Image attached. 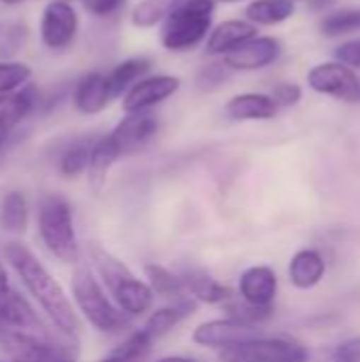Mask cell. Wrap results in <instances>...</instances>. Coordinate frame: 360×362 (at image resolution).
<instances>
[{
    "label": "cell",
    "mask_w": 360,
    "mask_h": 362,
    "mask_svg": "<svg viewBox=\"0 0 360 362\" xmlns=\"http://www.w3.org/2000/svg\"><path fill=\"white\" fill-rule=\"evenodd\" d=\"M263 337V331L259 325H248L236 318H219V320H208L202 322L193 331V341L202 348H219L227 350L240 344H246L250 339Z\"/></svg>",
    "instance_id": "9"
},
{
    "label": "cell",
    "mask_w": 360,
    "mask_h": 362,
    "mask_svg": "<svg viewBox=\"0 0 360 362\" xmlns=\"http://www.w3.org/2000/svg\"><path fill=\"white\" fill-rule=\"evenodd\" d=\"M2 4H6V6H15V4H21V2H25V0H0Z\"/></svg>",
    "instance_id": "38"
},
{
    "label": "cell",
    "mask_w": 360,
    "mask_h": 362,
    "mask_svg": "<svg viewBox=\"0 0 360 362\" xmlns=\"http://www.w3.org/2000/svg\"><path fill=\"white\" fill-rule=\"evenodd\" d=\"M308 350L289 339L257 337L221 352L223 362H306Z\"/></svg>",
    "instance_id": "7"
},
{
    "label": "cell",
    "mask_w": 360,
    "mask_h": 362,
    "mask_svg": "<svg viewBox=\"0 0 360 362\" xmlns=\"http://www.w3.org/2000/svg\"><path fill=\"white\" fill-rule=\"evenodd\" d=\"M219 2H240V0H219Z\"/></svg>",
    "instance_id": "39"
},
{
    "label": "cell",
    "mask_w": 360,
    "mask_h": 362,
    "mask_svg": "<svg viewBox=\"0 0 360 362\" xmlns=\"http://www.w3.org/2000/svg\"><path fill=\"white\" fill-rule=\"evenodd\" d=\"M121 151L117 146V142L112 140L110 134L100 136L93 144L91 151V161H89V170H87V178L93 191H100L106 182V176L110 172V168L117 163V159H121Z\"/></svg>",
    "instance_id": "21"
},
{
    "label": "cell",
    "mask_w": 360,
    "mask_h": 362,
    "mask_svg": "<svg viewBox=\"0 0 360 362\" xmlns=\"http://www.w3.org/2000/svg\"><path fill=\"white\" fill-rule=\"evenodd\" d=\"M153 344L155 339L144 329H140L98 362H144L153 350Z\"/></svg>",
    "instance_id": "27"
},
{
    "label": "cell",
    "mask_w": 360,
    "mask_h": 362,
    "mask_svg": "<svg viewBox=\"0 0 360 362\" xmlns=\"http://www.w3.org/2000/svg\"><path fill=\"white\" fill-rule=\"evenodd\" d=\"M0 325L28 331V333H45L42 318L32 310V305L13 288L8 282V274L0 263Z\"/></svg>",
    "instance_id": "11"
},
{
    "label": "cell",
    "mask_w": 360,
    "mask_h": 362,
    "mask_svg": "<svg viewBox=\"0 0 360 362\" xmlns=\"http://www.w3.org/2000/svg\"><path fill=\"white\" fill-rule=\"evenodd\" d=\"M308 85L323 95H331L335 100L359 104L360 102V76L354 68L342 62L318 64L308 72Z\"/></svg>",
    "instance_id": "8"
},
{
    "label": "cell",
    "mask_w": 360,
    "mask_h": 362,
    "mask_svg": "<svg viewBox=\"0 0 360 362\" xmlns=\"http://www.w3.org/2000/svg\"><path fill=\"white\" fill-rule=\"evenodd\" d=\"M59 362H74L72 358H66V361H59Z\"/></svg>",
    "instance_id": "40"
},
{
    "label": "cell",
    "mask_w": 360,
    "mask_h": 362,
    "mask_svg": "<svg viewBox=\"0 0 360 362\" xmlns=\"http://www.w3.org/2000/svg\"><path fill=\"white\" fill-rule=\"evenodd\" d=\"M4 259L15 269V274L21 278L28 293L34 297V301L40 305L49 322L68 339H76L81 333L79 316L64 293V288L57 284V280L49 274V269L38 261V257L21 242H8L4 246Z\"/></svg>",
    "instance_id": "1"
},
{
    "label": "cell",
    "mask_w": 360,
    "mask_h": 362,
    "mask_svg": "<svg viewBox=\"0 0 360 362\" xmlns=\"http://www.w3.org/2000/svg\"><path fill=\"white\" fill-rule=\"evenodd\" d=\"M231 68L225 62H212L197 70L195 74V87L199 91H216L231 78Z\"/></svg>",
    "instance_id": "33"
},
{
    "label": "cell",
    "mask_w": 360,
    "mask_h": 362,
    "mask_svg": "<svg viewBox=\"0 0 360 362\" xmlns=\"http://www.w3.org/2000/svg\"><path fill=\"white\" fill-rule=\"evenodd\" d=\"M214 8L216 0H185L161 23V45L172 53L195 49L212 32L210 25Z\"/></svg>",
    "instance_id": "3"
},
{
    "label": "cell",
    "mask_w": 360,
    "mask_h": 362,
    "mask_svg": "<svg viewBox=\"0 0 360 362\" xmlns=\"http://www.w3.org/2000/svg\"><path fill=\"white\" fill-rule=\"evenodd\" d=\"M89 259L102 278L104 286L108 288V295H112L119 310H123L129 318L140 316L153 308L155 293L149 286V282L138 280L125 263H121L117 257H112L108 250H104L98 244H89Z\"/></svg>",
    "instance_id": "2"
},
{
    "label": "cell",
    "mask_w": 360,
    "mask_h": 362,
    "mask_svg": "<svg viewBox=\"0 0 360 362\" xmlns=\"http://www.w3.org/2000/svg\"><path fill=\"white\" fill-rule=\"evenodd\" d=\"M182 280L187 284V291L193 299L208 303V305H219V303H227L231 299V291L227 286H223L219 280H214L212 276H208L202 269L189 267L182 274Z\"/></svg>",
    "instance_id": "22"
},
{
    "label": "cell",
    "mask_w": 360,
    "mask_h": 362,
    "mask_svg": "<svg viewBox=\"0 0 360 362\" xmlns=\"http://www.w3.org/2000/svg\"><path fill=\"white\" fill-rule=\"evenodd\" d=\"M325 274H327V263L318 250L306 248V250H299L291 259L289 280L295 288H301V291L314 288L316 284L323 282Z\"/></svg>",
    "instance_id": "20"
},
{
    "label": "cell",
    "mask_w": 360,
    "mask_h": 362,
    "mask_svg": "<svg viewBox=\"0 0 360 362\" xmlns=\"http://www.w3.org/2000/svg\"><path fill=\"white\" fill-rule=\"evenodd\" d=\"M225 112L233 121H269L278 115V104L267 93H238L227 102Z\"/></svg>",
    "instance_id": "19"
},
{
    "label": "cell",
    "mask_w": 360,
    "mask_h": 362,
    "mask_svg": "<svg viewBox=\"0 0 360 362\" xmlns=\"http://www.w3.org/2000/svg\"><path fill=\"white\" fill-rule=\"evenodd\" d=\"M282 53V45L274 36H255L229 55L223 57V62L231 70H261L272 66Z\"/></svg>",
    "instance_id": "14"
},
{
    "label": "cell",
    "mask_w": 360,
    "mask_h": 362,
    "mask_svg": "<svg viewBox=\"0 0 360 362\" xmlns=\"http://www.w3.org/2000/svg\"><path fill=\"white\" fill-rule=\"evenodd\" d=\"M149 70H151V62L144 57H129L121 62L119 66H115V70L108 74V87H110L112 100L119 95H125L138 81L144 78Z\"/></svg>",
    "instance_id": "25"
},
{
    "label": "cell",
    "mask_w": 360,
    "mask_h": 362,
    "mask_svg": "<svg viewBox=\"0 0 360 362\" xmlns=\"http://www.w3.org/2000/svg\"><path fill=\"white\" fill-rule=\"evenodd\" d=\"M98 138H81L76 142H72L59 157V172L66 178H74L83 172L89 170V161H91V151Z\"/></svg>",
    "instance_id": "28"
},
{
    "label": "cell",
    "mask_w": 360,
    "mask_h": 362,
    "mask_svg": "<svg viewBox=\"0 0 360 362\" xmlns=\"http://www.w3.org/2000/svg\"><path fill=\"white\" fill-rule=\"evenodd\" d=\"M0 225L4 231L11 233H21L28 225V202L23 193L11 191L4 195L0 204Z\"/></svg>",
    "instance_id": "30"
},
{
    "label": "cell",
    "mask_w": 360,
    "mask_h": 362,
    "mask_svg": "<svg viewBox=\"0 0 360 362\" xmlns=\"http://www.w3.org/2000/svg\"><path fill=\"white\" fill-rule=\"evenodd\" d=\"M272 100L278 104V108H291L295 104H299L303 91L297 83H280L272 89Z\"/></svg>",
    "instance_id": "35"
},
{
    "label": "cell",
    "mask_w": 360,
    "mask_h": 362,
    "mask_svg": "<svg viewBox=\"0 0 360 362\" xmlns=\"http://www.w3.org/2000/svg\"><path fill=\"white\" fill-rule=\"evenodd\" d=\"M72 297L85 320L100 333H119L129 322V316L108 299L87 265H79L72 274Z\"/></svg>",
    "instance_id": "4"
},
{
    "label": "cell",
    "mask_w": 360,
    "mask_h": 362,
    "mask_svg": "<svg viewBox=\"0 0 360 362\" xmlns=\"http://www.w3.org/2000/svg\"><path fill=\"white\" fill-rule=\"evenodd\" d=\"M255 36H257V25L250 23L248 19H227L210 32L206 40V51L210 55L225 57Z\"/></svg>",
    "instance_id": "17"
},
{
    "label": "cell",
    "mask_w": 360,
    "mask_h": 362,
    "mask_svg": "<svg viewBox=\"0 0 360 362\" xmlns=\"http://www.w3.org/2000/svg\"><path fill=\"white\" fill-rule=\"evenodd\" d=\"M38 100V89L34 85H23L13 93L0 95V148L6 144L11 132L32 115Z\"/></svg>",
    "instance_id": "15"
},
{
    "label": "cell",
    "mask_w": 360,
    "mask_h": 362,
    "mask_svg": "<svg viewBox=\"0 0 360 362\" xmlns=\"http://www.w3.org/2000/svg\"><path fill=\"white\" fill-rule=\"evenodd\" d=\"M246 19L255 25H278L293 17V0H255L246 6Z\"/></svg>",
    "instance_id": "26"
},
{
    "label": "cell",
    "mask_w": 360,
    "mask_h": 362,
    "mask_svg": "<svg viewBox=\"0 0 360 362\" xmlns=\"http://www.w3.org/2000/svg\"><path fill=\"white\" fill-rule=\"evenodd\" d=\"M79 30V15L72 8L70 2L66 0H51L40 15V42L51 49V51H59L66 49Z\"/></svg>",
    "instance_id": "10"
},
{
    "label": "cell",
    "mask_w": 360,
    "mask_h": 362,
    "mask_svg": "<svg viewBox=\"0 0 360 362\" xmlns=\"http://www.w3.org/2000/svg\"><path fill=\"white\" fill-rule=\"evenodd\" d=\"M66 2H68V0H66Z\"/></svg>",
    "instance_id": "41"
},
{
    "label": "cell",
    "mask_w": 360,
    "mask_h": 362,
    "mask_svg": "<svg viewBox=\"0 0 360 362\" xmlns=\"http://www.w3.org/2000/svg\"><path fill=\"white\" fill-rule=\"evenodd\" d=\"M320 32L329 38L360 32V8H339L323 17Z\"/></svg>",
    "instance_id": "31"
},
{
    "label": "cell",
    "mask_w": 360,
    "mask_h": 362,
    "mask_svg": "<svg viewBox=\"0 0 360 362\" xmlns=\"http://www.w3.org/2000/svg\"><path fill=\"white\" fill-rule=\"evenodd\" d=\"M180 89V78L172 74H155L144 76L138 81L125 95H123V110L125 112H144L153 106L161 104L163 100L172 98Z\"/></svg>",
    "instance_id": "12"
},
{
    "label": "cell",
    "mask_w": 360,
    "mask_h": 362,
    "mask_svg": "<svg viewBox=\"0 0 360 362\" xmlns=\"http://www.w3.org/2000/svg\"><path fill=\"white\" fill-rule=\"evenodd\" d=\"M159 129V121L149 110L144 112H125V117L117 123V127L110 132L112 140L117 142L121 155L136 153L142 146H146Z\"/></svg>",
    "instance_id": "13"
},
{
    "label": "cell",
    "mask_w": 360,
    "mask_h": 362,
    "mask_svg": "<svg viewBox=\"0 0 360 362\" xmlns=\"http://www.w3.org/2000/svg\"><path fill=\"white\" fill-rule=\"evenodd\" d=\"M110 100H112V95H110V87H108V76L102 72L85 74L72 91L74 108L83 115L102 112Z\"/></svg>",
    "instance_id": "18"
},
{
    "label": "cell",
    "mask_w": 360,
    "mask_h": 362,
    "mask_svg": "<svg viewBox=\"0 0 360 362\" xmlns=\"http://www.w3.org/2000/svg\"><path fill=\"white\" fill-rule=\"evenodd\" d=\"M195 312V301L193 299H185V301H174L172 305H166L161 310H155L151 314V318L144 325V331L157 341L159 337H163L166 333H170L182 318H187L189 314Z\"/></svg>",
    "instance_id": "23"
},
{
    "label": "cell",
    "mask_w": 360,
    "mask_h": 362,
    "mask_svg": "<svg viewBox=\"0 0 360 362\" xmlns=\"http://www.w3.org/2000/svg\"><path fill=\"white\" fill-rule=\"evenodd\" d=\"M38 233L47 250L62 263L79 261V244L74 233L72 208L59 195H47L38 206Z\"/></svg>",
    "instance_id": "5"
},
{
    "label": "cell",
    "mask_w": 360,
    "mask_h": 362,
    "mask_svg": "<svg viewBox=\"0 0 360 362\" xmlns=\"http://www.w3.org/2000/svg\"><path fill=\"white\" fill-rule=\"evenodd\" d=\"M32 76V70L23 62H0V95L21 89Z\"/></svg>",
    "instance_id": "34"
},
{
    "label": "cell",
    "mask_w": 360,
    "mask_h": 362,
    "mask_svg": "<svg viewBox=\"0 0 360 362\" xmlns=\"http://www.w3.org/2000/svg\"><path fill=\"white\" fill-rule=\"evenodd\" d=\"M0 348L11 362H59L72 358L70 350L42 339L38 333H28L0 325Z\"/></svg>",
    "instance_id": "6"
},
{
    "label": "cell",
    "mask_w": 360,
    "mask_h": 362,
    "mask_svg": "<svg viewBox=\"0 0 360 362\" xmlns=\"http://www.w3.org/2000/svg\"><path fill=\"white\" fill-rule=\"evenodd\" d=\"M278 276L267 265H255L240 276V299L255 308H274Z\"/></svg>",
    "instance_id": "16"
},
{
    "label": "cell",
    "mask_w": 360,
    "mask_h": 362,
    "mask_svg": "<svg viewBox=\"0 0 360 362\" xmlns=\"http://www.w3.org/2000/svg\"><path fill=\"white\" fill-rule=\"evenodd\" d=\"M144 274H146L149 286L153 288L155 295L166 297V299H172V301L191 299V295H189V291H187V284H185L182 276H174L170 269H166V267H161V265H155V263H149V265L144 267Z\"/></svg>",
    "instance_id": "24"
},
{
    "label": "cell",
    "mask_w": 360,
    "mask_h": 362,
    "mask_svg": "<svg viewBox=\"0 0 360 362\" xmlns=\"http://www.w3.org/2000/svg\"><path fill=\"white\" fill-rule=\"evenodd\" d=\"M125 4V0H83V6L98 17H108L112 13H117L121 6Z\"/></svg>",
    "instance_id": "36"
},
{
    "label": "cell",
    "mask_w": 360,
    "mask_h": 362,
    "mask_svg": "<svg viewBox=\"0 0 360 362\" xmlns=\"http://www.w3.org/2000/svg\"><path fill=\"white\" fill-rule=\"evenodd\" d=\"M155 362H197L195 358H189V356H166V358H159Z\"/></svg>",
    "instance_id": "37"
},
{
    "label": "cell",
    "mask_w": 360,
    "mask_h": 362,
    "mask_svg": "<svg viewBox=\"0 0 360 362\" xmlns=\"http://www.w3.org/2000/svg\"><path fill=\"white\" fill-rule=\"evenodd\" d=\"M306 362H360V337L346 339L333 348L310 352Z\"/></svg>",
    "instance_id": "32"
},
{
    "label": "cell",
    "mask_w": 360,
    "mask_h": 362,
    "mask_svg": "<svg viewBox=\"0 0 360 362\" xmlns=\"http://www.w3.org/2000/svg\"><path fill=\"white\" fill-rule=\"evenodd\" d=\"M182 2L185 0H140L132 11V23L136 28H153L163 23L168 15Z\"/></svg>",
    "instance_id": "29"
}]
</instances>
